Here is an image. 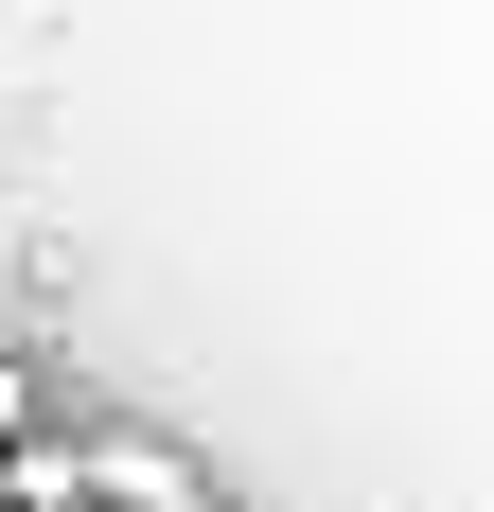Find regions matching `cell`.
Returning a JSON list of instances; mask_svg holds the SVG:
<instances>
[]
</instances>
